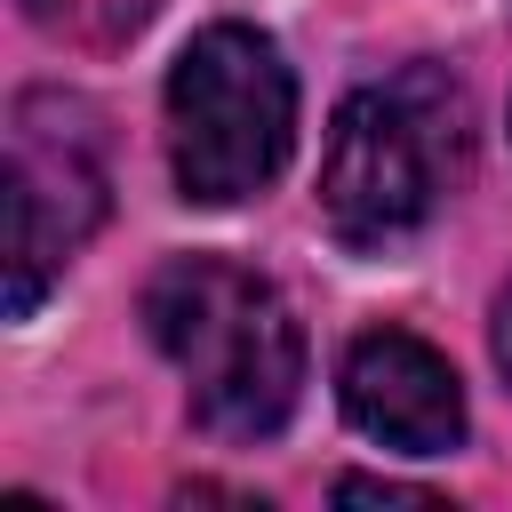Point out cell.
<instances>
[{"mask_svg": "<svg viewBox=\"0 0 512 512\" xmlns=\"http://www.w3.org/2000/svg\"><path fill=\"white\" fill-rule=\"evenodd\" d=\"M144 336L184 376L192 424L272 440L304 400V328L288 296L232 256H176L144 280Z\"/></svg>", "mask_w": 512, "mask_h": 512, "instance_id": "obj_1", "label": "cell"}, {"mask_svg": "<svg viewBox=\"0 0 512 512\" xmlns=\"http://www.w3.org/2000/svg\"><path fill=\"white\" fill-rule=\"evenodd\" d=\"M464 168V88L432 64L352 88L320 152V216L344 248L408 240Z\"/></svg>", "mask_w": 512, "mask_h": 512, "instance_id": "obj_2", "label": "cell"}, {"mask_svg": "<svg viewBox=\"0 0 512 512\" xmlns=\"http://www.w3.org/2000/svg\"><path fill=\"white\" fill-rule=\"evenodd\" d=\"M296 72L256 24H200L168 64V168L192 208H232L288 168Z\"/></svg>", "mask_w": 512, "mask_h": 512, "instance_id": "obj_3", "label": "cell"}, {"mask_svg": "<svg viewBox=\"0 0 512 512\" xmlns=\"http://www.w3.org/2000/svg\"><path fill=\"white\" fill-rule=\"evenodd\" d=\"M80 104L64 96H16L8 120V312L24 320L48 280L72 264V248L104 216V168L96 136L64 128Z\"/></svg>", "mask_w": 512, "mask_h": 512, "instance_id": "obj_4", "label": "cell"}, {"mask_svg": "<svg viewBox=\"0 0 512 512\" xmlns=\"http://www.w3.org/2000/svg\"><path fill=\"white\" fill-rule=\"evenodd\" d=\"M336 384H344V416H352L368 440L400 448V456H448V448H464V432H472L464 376L448 368V352H432V344L408 336V328H368V336H352Z\"/></svg>", "mask_w": 512, "mask_h": 512, "instance_id": "obj_5", "label": "cell"}, {"mask_svg": "<svg viewBox=\"0 0 512 512\" xmlns=\"http://www.w3.org/2000/svg\"><path fill=\"white\" fill-rule=\"evenodd\" d=\"M336 504H424V512H432L440 496H432V488H408V480H368V472H344V480H336Z\"/></svg>", "mask_w": 512, "mask_h": 512, "instance_id": "obj_6", "label": "cell"}, {"mask_svg": "<svg viewBox=\"0 0 512 512\" xmlns=\"http://www.w3.org/2000/svg\"><path fill=\"white\" fill-rule=\"evenodd\" d=\"M488 344H496V368L512 376V288L496 296V328H488Z\"/></svg>", "mask_w": 512, "mask_h": 512, "instance_id": "obj_7", "label": "cell"}]
</instances>
